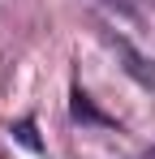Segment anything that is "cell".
Returning <instances> with one entry per match:
<instances>
[{
  "label": "cell",
  "instance_id": "6da1fadb",
  "mask_svg": "<svg viewBox=\"0 0 155 159\" xmlns=\"http://www.w3.org/2000/svg\"><path fill=\"white\" fill-rule=\"evenodd\" d=\"M108 43L121 52V60H125V73H129L134 82H142V86H155V65H151L142 52H138L129 39H121V34H108Z\"/></svg>",
  "mask_w": 155,
  "mask_h": 159
},
{
  "label": "cell",
  "instance_id": "7a4b0ae2",
  "mask_svg": "<svg viewBox=\"0 0 155 159\" xmlns=\"http://www.w3.org/2000/svg\"><path fill=\"white\" fill-rule=\"evenodd\" d=\"M69 112H73V120H91V125H112V116H103L99 107L86 99V90H78V86H73V103H69Z\"/></svg>",
  "mask_w": 155,
  "mask_h": 159
},
{
  "label": "cell",
  "instance_id": "3957f363",
  "mask_svg": "<svg viewBox=\"0 0 155 159\" xmlns=\"http://www.w3.org/2000/svg\"><path fill=\"white\" fill-rule=\"evenodd\" d=\"M13 133H17V142H22L26 151H43V142L35 138V120H17V125H13Z\"/></svg>",
  "mask_w": 155,
  "mask_h": 159
}]
</instances>
